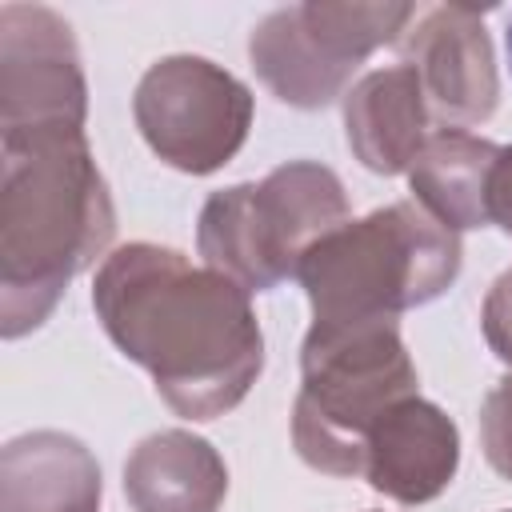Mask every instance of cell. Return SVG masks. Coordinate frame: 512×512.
Listing matches in <instances>:
<instances>
[{
	"mask_svg": "<svg viewBox=\"0 0 512 512\" xmlns=\"http://www.w3.org/2000/svg\"><path fill=\"white\" fill-rule=\"evenodd\" d=\"M88 80L72 24L44 4L0 8V132L84 128Z\"/></svg>",
	"mask_w": 512,
	"mask_h": 512,
	"instance_id": "obj_8",
	"label": "cell"
},
{
	"mask_svg": "<svg viewBox=\"0 0 512 512\" xmlns=\"http://www.w3.org/2000/svg\"><path fill=\"white\" fill-rule=\"evenodd\" d=\"M500 512H512V508H500Z\"/></svg>",
	"mask_w": 512,
	"mask_h": 512,
	"instance_id": "obj_19",
	"label": "cell"
},
{
	"mask_svg": "<svg viewBox=\"0 0 512 512\" xmlns=\"http://www.w3.org/2000/svg\"><path fill=\"white\" fill-rule=\"evenodd\" d=\"M400 64L420 80L432 128L464 132L484 124L500 104V72L484 8L432 4L420 8L400 36Z\"/></svg>",
	"mask_w": 512,
	"mask_h": 512,
	"instance_id": "obj_9",
	"label": "cell"
},
{
	"mask_svg": "<svg viewBox=\"0 0 512 512\" xmlns=\"http://www.w3.org/2000/svg\"><path fill=\"white\" fill-rule=\"evenodd\" d=\"M480 328H484V340H488L492 356L512 364V268L492 280V288L484 296V308H480Z\"/></svg>",
	"mask_w": 512,
	"mask_h": 512,
	"instance_id": "obj_16",
	"label": "cell"
},
{
	"mask_svg": "<svg viewBox=\"0 0 512 512\" xmlns=\"http://www.w3.org/2000/svg\"><path fill=\"white\" fill-rule=\"evenodd\" d=\"M504 48H508V64H512V16H508V32H504Z\"/></svg>",
	"mask_w": 512,
	"mask_h": 512,
	"instance_id": "obj_18",
	"label": "cell"
},
{
	"mask_svg": "<svg viewBox=\"0 0 512 512\" xmlns=\"http://www.w3.org/2000/svg\"><path fill=\"white\" fill-rule=\"evenodd\" d=\"M488 224L512 236V144H500L488 176Z\"/></svg>",
	"mask_w": 512,
	"mask_h": 512,
	"instance_id": "obj_17",
	"label": "cell"
},
{
	"mask_svg": "<svg viewBox=\"0 0 512 512\" xmlns=\"http://www.w3.org/2000/svg\"><path fill=\"white\" fill-rule=\"evenodd\" d=\"M480 448L488 468L512 480V372L500 376L480 404Z\"/></svg>",
	"mask_w": 512,
	"mask_h": 512,
	"instance_id": "obj_15",
	"label": "cell"
},
{
	"mask_svg": "<svg viewBox=\"0 0 512 512\" xmlns=\"http://www.w3.org/2000/svg\"><path fill=\"white\" fill-rule=\"evenodd\" d=\"M500 144L472 132H432L408 168L412 200L448 232L488 228V176Z\"/></svg>",
	"mask_w": 512,
	"mask_h": 512,
	"instance_id": "obj_14",
	"label": "cell"
},
{
	"mask_svg": "<svg viewBox=\"0 0 512 512\" xmlns=\"http://www.w3.org/2000/svg\"><path fill=\"white\" fill-rule=\"evenodd\" d=\"M116 236V208L84 128L0 132V336L40 328Z\"/></svg>",
	"mask_w": 512,
	"mask_h": 512,
	"instance_id": "obj_2",
	"label": "cell"
},
{
	"mask_svg": "<svg viewBox=\"0 0 512 512\" xmlns=\"http://www.w3.org/2000/svg\"><path fill=\"white\" fill-rule=\"evenodd\" d=\"M460 428L452 416L420 392L392 404L364 436L360 480L396 504H428L456 480Z\"/></svg>",
	"mask_w": 512,
	"mask_h": 512,
	"instance_id": "obj_10",
	"label": "cell"
},
{
	"mask_svg": "<svg viewBox=\"0 0 512 512\" xmlns=\"http://www.w3.org/2000/svg\"><path fill=\"white\" fill-rule=\"evenodd\" d=\"M352 220L340 176L320 160H288L264 180L220 188L196 220V252L244 292L296 280L304 252Z\"/></svg>",
	"mask_w": 512,
	"mask_h": 512,
	"instance_id": "obj_5",
	"label": "cell"
},
{
	"mask_svg": "<svg viewBox=\"0 0 512 512\" xmlns=\"http://www.w3.org/2000/svg\"><path fill=\"white\" fill-rule=\"evenodd\" d=\"M460 264V236L416 200H396L320 236L296 280L312 304V324H364L400 320V312L440 300Z\"/></svg>",
	"mask_w": 512,
	"mask_h": 512,
	"instance_id": "obj_3",
	"label": "cell"
},
{
	"mask_svg": "<svg viewBox=\"0 0 512 512\" xmlns=\"http://www.w3.org/2000/svg\"><path fill=\"white\" fill-rule=\"evenodd\" d=\"M224 496V456L188 428L152 432L124 460V500L132 512H220Z\"/></svg>",
	"mask_w": 512,
	"mask_h": 512,
	"instance_id": "obj_12",
	"label": "cell"
},
{
	"mask_svg": "<svg viewBox=\"0 0 512 512\" xmlns=\"http://www.w3.org/2000/svg\"><path fill=\"white\" fill-rule=\"evenodd\" d=\"M344 140L352 156L376 176H400L412 168L432 136V116L420 80L408 64L364 72L344 92Z\"/></svg>",
	"mask_w": 512,
	"mask_h": 512,
	"instance_id": "obj_11",
	"label": "cell"
},
{
	"mask_svg": "<svg viewBox=\"0 0 512 512\" xmlns=\"http://www.w3.org/2000/svg\"><path fill=\"white\" fill-rule=\"evenodd\" d=\"M108 340L140 364L156 396L184 420L232 412L264 372L252 292L164 244H120L92 280Z\"/></svg>",
	"mask_w": 512,
	"mask_h": 512,
	"instance_id": "obj_1",
	"label": "cell"
},
{
	"mask_svg": "<svg viewBox=\"0 0 512 512\" xmlns=\"http://www.w3.org/2000/svg\"><path fill=\"white\" fill-rule=\"evenodd\" d=\"M100 464L68 432H24L0 452V512H100Z\"/></svg>",
	"mask_w": 512,
	"mask_h": 512,
	"instance_id": "obj_13",
	"label": "cell"
},
{
	"mask_svg": "<svg viewBox=\"0 0 512 512\" xmlns=\"http://www.w3.org/2000/svg\"><path fill=\"white\" fill-rule=\"evenodd\" d=\"M416 4H352L308 0L268 12L248 36V60L260 84L288 108H328L356 84L360 64L400 44L416 20Z\"/></svg>",
	"mask_w": 512,
	"mask_h": 512,
	"instance_id": "obj_6",
	"label": "cell"
},
{
	"mask_svg": "<svg viewBox=\"0 0 512 512\" xmlns=\"http://www.w3.org/2000/svg\"><path fill=\"white\" fill-rule=\"evenodd\" d=\"M416 364L396 320L312 324L300 344L292 448L324 476H360L364 436L400 400L416 396Z\"/></svg>",
	"mask_w": 512,
	"mask_h": 512,
	"instance_id": "obj_4",
	"label": "cell"
},
{
	"mask_svg": "<svg viewBox=\"0 0 512 512\" xmlns=\"http://www.w3.org/2000/svg\"><path fill=\"white\" fill-rule=\"evenodd\" d=\"M252 112V88L192 52L148 64L132 96V116L152 156L188 176L220 172L244 148Z\"/></svg>",
	"mask_w": 512,
	"mask_h": 512,
	"instance_id": "obj_7",
	"label": "cell"
}]
</instances>
